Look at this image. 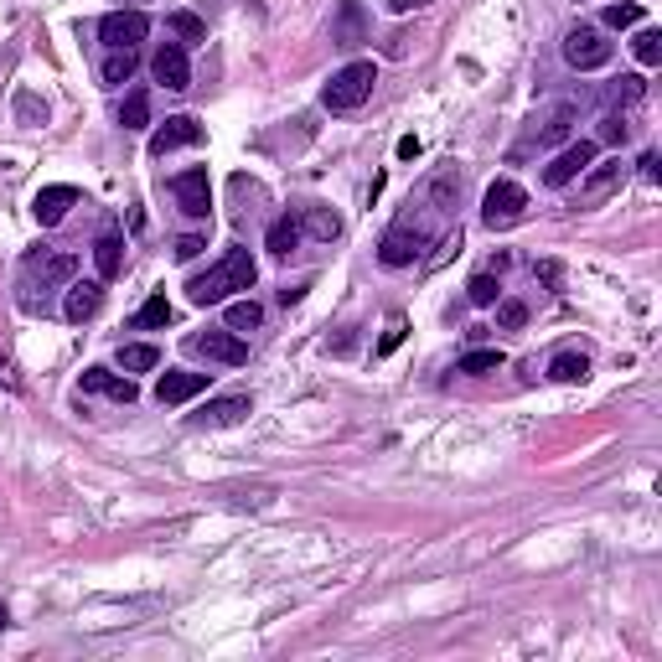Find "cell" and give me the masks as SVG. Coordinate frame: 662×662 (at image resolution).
<instances>
[{
	"label": "cell",
	"mask_w": 662,
	"mask_h": 662,
	"mask_svg": "<svg viewBox=\"0 0 662 662\" xmlns=\"http://www.w3.org/2000/svg\"><path fill=\"white\" fill-rule=\"evenodd\" d=\"M264 244H269V254H290V249L300 244V223H295V218H275V223H269V238H264Z\"/></svg>",
	"instance_id": "cell-24"
},
{
	"label": "cell",
	"mask_w": 662,
	"mask_h": 662,
	"mask_svg": "<svg viewBox=\"0 0 662 662\" xmlns=\"http://www.w3.org/2000/svg\"><path fill=\"white\" fill-rule=\"evenodd\" d=\"M68 207H78V187H42L37 202H32V213H37L42 228H52V223H63Z\"/></svg>",
	"instance_id": "cell-16"
},
{
	"label": "cell",
	"mask_w": 662,
	"mask_h": 662,
	"mask_svg": "<svg viewBox=\"0 0 662 662\" xmlns=\"http://www.w3.org/2000/svg\"><path fill=\"white\" fill-rule=\"evenodd\" d=\"M414 156H419V140L404 135V140H399V161H414Z\"/></svg>",
	"instance_id": "cell-39"
},
{
	"label": "cell",
	"mask_w": 662,
	"mask_h": 662,
	"mask_svg": "<svg viewBox=\"0 0 662 662\" xmlns=\"http://www.w3.org/2000/svg\"><path fill=\"white\" fill-rule=\"evenodd\" d=\"M207 244H202V238L197 233H187V238H176V259H197Z\"/></svg>",
	"instance_id": "cell-38"
},
{
	"label": "cell",
	"mask_w": 662,
	"mask_h": 662,
	"mask_svg": "<svg viewBox=\"0 0 662 662\" xmlns=\"http://www.w3.org/2000/svg\"><path fill=\"white\" fill-rule=\"evenodd\" d=\"M461 373H497L502 368V352L497 347H481V352H466L461 363H456Z\"/></svg>",
	"instance_id": "cell-29"
},
{
	"label": "cell",
	"mask_w": 662,
	"mask_h": 662,
	"mask_svg": "<svg viewBox=\"0 0 662 662\" xmlns=\"http://www.w3.org/2000/svg\"><path fill=\"white\" fill-rule=\"evenodd\" d=\"M202 140V125L192 114H176V119H166V125L150 135V156H166V150H182V145H197Z\"/></svg>",
	"instance_id": "cell-11"
},
{
	"label": "cell",
	"mask_w": 662,
	"mask_h": 662,
	"mask_svg": "<svg viewBox=\"0 0 662 662\" xmlns=\"http://www.w3.org/2000/svg\"><path fill=\"white\" fill-rule=\"evenodd\" d=\"M73 269H78L73 254H52V249H32V254H26V275L42 280V285H63V280H73Z\"/></svg>",
	"instance_id": "cell-12"
},
{
	"label": "cell",
	"mask_w": 662,
	"mask_h": 662,
	"mask_svg": "<svg viewBox=\"0 0 662 662\" xmlns=\"http://www.w3.org/2000/svg\"><path fill=\"white\" fill-rule=\"evenodd\" d=\"M616 57V47L595 32V26H569L564 32V63L569 68H580V73H595V68H606Z\"/></svg>",
	"instance_id": "cell-4"
},
{
	"label": "cell",
	"mask_w": 662,
	"mask_h": 662,
	"mask_svg": "<svg viewBox=\"0 0 662 662\" xmlns=\"http://www.w3.org/2000/svg\"><path fill=\"white\" fill-rule=\"evenodd\" d=\"M621 182H626V166H621V156H616V161H600V166H590V176H585L580 197L595 207V202H606L611 192H621Z\"/></svg>",
	"instance_id": "cell-14"
},
{
	"label": "cell",
	"mask_w": 662,
	"mask_h": 662,
	"mask_svg": "<svg viewBox=\"0 0 662 662\" xmlns=\"http://www.w3.org/2000/svg\"><path fill=\"white\" fill-rule=\"evenodd\" d=\"M600 140H606V145H626L631 140V119L626 114H606V119H600Z\"/></svg>",
	"instance_id": "cell-32"
},
{
	"label": "cell",
	"mask_w": 662,
	"mask_h": 662,
	"mask_svg": "<svg viewBox=\"0 0 662 662\" xmlns=\"http://www.w3.org/2000/svg\"><path fill=\"white\" fill-rule=\"evenodd\" d=\"M83 394H109L119 404H135V383L109 373V368H83Z\"/></svg>",
	"instance_id": "cell-17"
},
{
	"label": "cell",
	"mask_w": 662,
	"mask_h": 662,
	"mask_svg": "<svg viewBox=\"0 0 662 662\" xmlns=\"http://www.w3.org/2000/svg\"><path fill=\"white\" fill-rule=\"evenodd\" d=\"M631 52H637L642 68H657V63H662V32H657V26H642L637 42H631Z\"/></svg>",
	"instance_id": "cell-26"
},
{
	"label": "cell",
	"mask_w": 662,
	"mask_h": 662,
	"mask_svg": "<svg viewBox=\"0 0 662 662\" xmlns=\"http://www.w3.org/2000/svg\"><path fill=\"white\" fill-rule=\"evenodd\" d=\"M590 166H595V145H590V140H575V145H564L559 156L544 166V182H549V187H569V182H575L580 171H590Z\"/></svg>",
	"instance_id": "cell-7"
},
{
	"label": "cell",
	"mask_w": 662,
	"mask_h": 662,
	"mask_svg": "<svg viewBox=\"0 0 662 662\" xmlns=\"http://www.w3.org/2000/svg\"><path fill=\"white\" fill-rule=\"evenodd\" d=\"M637 21H642L637 0H616V6H606V26H616V32H621V26H637Z\"/></svg>",
	"instance_id": "cell-31"
},
{
	"label": "cell",
	"mask_w": 662,
	"mask_h": 662,
	"mask_svg": "<svg viewBox=\"0 0 662 662\" xmlns=\"http://www.w3.org/2000/svg\"><path fill=\"white\" fill-rule=\"evenodd\" d=\"M171 192H176V202H182V213H187V218H207V213H213V182H207V171H202V166L176 176Z\"/></svg>",
	"instance_id": "cell-8"
},
{
	"label": "cell",
	"mask_w": 662,
	"mask_h": 662,
	"mask_svg": "<svg viewBox=\"0 0 662 662\" xmlns=\"http://www.w3.org/2000/svg\"><path fill=\"white\" fill-rule=\"evenodd\" d=\"M637 99H642V78L626 73V78L616 83V104H637Z\"/></svg>",
	"instance_id": "cell-36"
},
{
	"label": "cell",
	"mask_w": 662,
	"mask_h": 662,
	"mask_svg": "<svg viewBox=\"0 0 662 662\" xmlns=\"http://www.w3.org/2000/svg\"><path fill=\"white\" fill-rule=\"evenodd\" d=\"M161 363V352L150 347V342H130V347H119V368L125 373H150Z\"/></svg>",
	"instance_id": "cell-22"
},
{
	"label": "cell",
	"mask_w": 662,
	"mask_h": 662,
	"mask_svg": "<svg viewBox=\"0 0 662 662\" xmlns=\"http://www.w3.org/2000/svg\"><path fill=\"white\" fill-rule=\"evenodd\" d=\"M430 238H445L440 233V223H425V218H414V213H404L394 228L383 233V244H378V259L388 264V269H404V264H414L419 254H425V244Z\"/></svg>",
	"instance_id": "cell-2"
},
{
	"label": "cell",
	"mask_w": 662,
	"mask_h": 662,
	"mask_svg": "<svg viewBox=\"0 0 662 662\" xmlns=\"http://www.w3.org/2000/svg\"><path fill=\"white\" fill-rule=\"evenodd\" d=\"M197 357H207V363H223V368H244L249 363V347L238 331H202V337L187 342Z\"/></svg>",
	"instance_id": "cell-6"
},
{
	"label": "cell",
	"mask_w": 662,
	"mask_h": 662,
	"mask_svg": "<svg viewBox=\"0 0 662 662\" xmlns=\"http://www.w3.org/2000/svg\"><path fill=\"white\" fill-rule=\"evenodd\" d=\"M523 213H528V192L518 182H492L481 197V223L487 228H513Z\"/></svg>",
	"instance_id": "cell-5"
},
{
	"label": "cell",
	"mask_w": 662,
	"mask_h": 662,
	"mask_svg": "<svg viewBox=\"0 0 662 662\" xmlns=\"http://www.w3.org/2000/svg\"><path fill=\"white\" fill-rule=\"evenodd\" d=\"M145 119H150V94H145V88H130L125 109H119V125H125V130H145Z\"/></svg>",
	"instance_id": "cell-25"
},
{
	"label": "cell",
	"mask_w": 662,
	"mask_h": 662,
	"mask_svg": "<svg viewBox=\"0 0 662 662\" xmlns=\"http://www.w3.org/2000/svg\"><path fill=\"white\" fill-rule=\"evenodd\" d=\"M394 11H414V6H425V0H388Z\"/></svg>",
	"instance_id": "cell-40"
},
{
	"label": "cell",
	"mask_w": 662,
	"mask_h": 662,
	"mask_svg": "<svg viewBox=\"0 0 662 662\" xmlns=\"http://www.w3.org/2000/svg\"><path fill=\"white\" fill-rule=\"evenodd\" d=\"M497 290H502V285H497L492 275H476V280L466 285V295H471V306H497Z\"/></svg>",
	"instance_id": "cell-34"
},
{
	"label": "cell",
	"mask_w": 662,
	"mask_h": 662,
	"mask_svg": "<svg viewBox=\"0 0 662 662\" xmlns=\"http://www.w3.org/2000/svg\"><path fill=\"white\" fill-rule=\"evenodd\" d=\"M207 383H213V373H187V368H171V373H161V383H156V399H161V404H187V399L207 394Z\"/></svg>",
	"instance_id": "cell-9"
},
{
	"label": "cell",
	"mask_w": 662,
	"mask_h": 662,
	"mask_svg": "<svg viewBox=\"0 0 662 662\" xmlns=\"http://www.w3.org/2000/svg\"><path fill=\"white\" fill-rule=\"evenodd\" d=\"M373 83H378V68L373 63H347L331 73V83L321 88V104L331 114H347V109H363L373 99Z\"/></svg>",
	"instance_id": "cell-3"
},
{
	"label": "cell",
	"mask_w": 662,
	"mask_h": 662,
	"mask_svg": "<svg viewBox=\"0 0 662 662\" xmlns=\"http://www.w3.org/2000/svg\"><path fill=\"white\" fill-rule=\"evenodd\" d=\"M254 280H259L254 254L249 249H228L213 269H207V275H197L187 285V300H192V306H218V300H228L233 290H254Z\"/></svg>",
	"instance_id": "cell-1"
},
{
	"label": "cell",
	"mask_w": 662,
	"mask_h": 662,
	"mask_svg": "<svg viewBox=\"0 0 662 662\" xmlns=\"http://www.w3.org/2000/svg\"><path fill=\"white\" fill-rule=\"evenodd\" d=\"M497 321H502L507 331H518V326L528 321V306H523V300H502V306H497Z\"/></svg>",
	"instance_id": "cell-35"
},
{
	"label": "cell",
	"mask_w": 662,
	"mask_h": 662,
	"mask_svg": "<svg viewBox=\"0 0 662 662\" xmlns=\"http://www.w3.org/2000/svg\"><path fill=\"white\" fill-rule=\"evenodd\" d=\"M549 378H559V383H585V378H590L585 352H559L554 363H549Z\"/></svg>",
	"instance_id": "cell-21"
},
{
	"label": "cell",
	"mask_w": 662,
	"mask_h": 662,
	"mask_svg": "<svg viewBox=\"0 0 662 662\" xmlns=\"http://www.w3.org/2000/svg\"><path fill=\"white\" fill-rule=\"evenodd\" d=\"M166 321H171V300H166V295H150L145 306H140V316H135V326H140V331L166 326Z\"/></svg>",
	"instance_id": "cell-27"
},
{
	"label": "cell",
	"mask_w": 662,
	"mask_h": 662,
	"mask_svg": "<svg viewBox=\"0 0 662 662\" xmlns=\"http://www.w3.org/2000/svg\"><path fill=\"white\" fill-rule=\"evenodd\" d=\"M94 264H99V280H114L119 269H125V238L119 233H104L94 244Z\"/></svg>",
	"instance_id": "cell-20"
},
{
	"label": "cell",
	"mask_w": 662,
	"mask_h": 662,
	"mask_svg": "<svg viewBox=\"0 0 662 662\" xmlns=\"http://www.w3.org/2000/svg\"><path fill=\"white\" fill-rule=\"evenodd\" d=\"M404 342V316H394V321H388V331H383V342H378V352H394Z\"/></svg>",
	"instance_id": "cell-37"
},
{
	"label": "cell",
	"mask_w": 662,
	"mask_h": 662,
	"mask_svg": "<svg viewBox=\"0 0 662 662\" xmlns=\"http://www.w3.org/2000/svg\"><path fill=\"white\" fill-rule=\"evenodd\" d=\"M99 306H104V285H99V280H83V285H73V290H68L63 316H68V321H88Z\"/></svg>",
	"instance_id": "cell-19"
},
{
	"label": "cell",
	"mask_w": 662,
	"mask_h": 662,
	"mask_svg": "<svg viewBox=\"0 0 662 662\" xmlns=\"http://www.w3.org/2000/svg\"><path fill=\"white\" fill-rule=\"evenodd\" d=\"M130 73H135V47H114L104 57V83L119 88V83H130Z\"/></svg>",
	"instance_id": "cell-23"
},
{
	"label": "cell",
	"mask_w": 662,
	"mask_h": 662,
	"mask_svg": "<svg viewBox=\"0 0 662 662\" xmlns=\"http://www.w3.org/2000/svg\"><path fill=\"white\" fill-rule=\"evenodd\" d=\"M150 73H156V83H166V88H187L192 83V68H187V52L176 47V42H166L156 57H150Z\"/></svg>",
	"instance_id": "cell-15"
},
{
	"label": "cell",
	"mask_w": 662,
	"mask_h": 662,
	"mask_svg": "<svg viewBox=\"0 0 662 662\" xmlns=\"http://www.w3.org/2000/svg\"><path fill=\"white\" fill-rule=\"evenodd\" d=\"M368 37V21H363V6L357 0H342V11H337V21H331V42L337 47H357Z\"/></svg>",
	"instance_id": "cell-18"
},
{
	"label": "cell",
	"mask_w": 662,
	"mask_h": 662,
	"mask_svg": "<svg viewBox=\"0 0 662 662\" xmlns=\"http://www.w3.org/2000/svg\"><path fill=\"white\" fill-rule=\"evenodd\" d=\"M244 414H249V399H244V394H228V399L202 404V409L192 414V425H197V430H228V425H238Z\"/></svg>",
	"instance_id": "cell-13"
},
{
	"label": "cell",
	"mask_w": 662,
	"mask_h": 662,
	"mask_svg": "<svg viewBox=\"0 0 662 662\" xmlns=\"http://www.w3.org/2000/svg\"><path fill=\"white\" fill-rule=\"evenodd\" d=\"M306 228L321 238V244H331V238L342 233V218L337 213H326V207H311V218H306Z\"/></svg>",
	"instance_id": "cell-30"
},
{
	"label": "cell",
	"mask_w": 662,
	"mask_h": 662,
	"mask_svg": "<svg viewBox=\"0 0 662 662\" xmlns=\"http://www.w3.org/2000/svg\"><path fill=\"white\" fill-rule=\"evenodd\" d=\"M145 32H150V21H145L140 11H109V16L99 21V37H104L109 47H135V42H145Z\"/></svg>",
	"instance_id": "cell-10"
},
{
	"label": "cell",
	"mask_w": 662,
	"mask_h": 662,
	"mask_svg": "<svg viewBox=\"0 0 662 662\" xmlns=\"http://www.w3.org/2000/svg\"><path fill=\"white\" fill-rule=\"evenodd\" d=\"M171 32H176V37H187V42H202V37H207V26H202L192 11H171Z\"/></svg>",
	"instance_id": "cell-33"
},
{
	"label": "cell",
	"mask_w": 662,
	"mask_h": 662,
	"mask_svg": "<svg viewBox=\"0 0 662 662\" xmlns=\"http://www.w3.org/2000/svg\"><path fill=\"white\" fill-rule=\"evenodd\" d=\"M264 321V311L254 306V300H233L228 306V331H254Z\"/></svg>",
	"instance_id": "cell-28"
}]
</instances>
